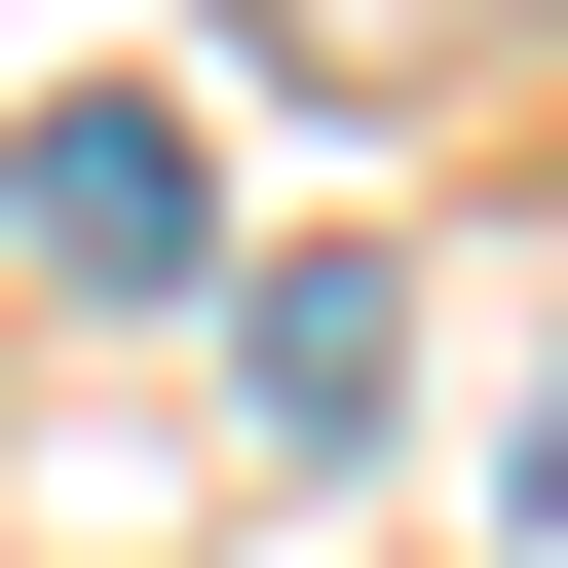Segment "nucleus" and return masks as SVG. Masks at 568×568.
<instances>
[{
  "instance_id": "nucleus-2",
  "label": "nucleus",
  "mask_w": 568,
  "mask_h": 568,
  "mask_svg": "<svg viewBox=\"0 0 568 568\" xmlns=\"http://www.w3.org/2000/svg\"><path fill=\"white\" fill-rule=\"evenodd\" d=\"M227 379L304 417V455H379V379H417V304H379V265H227Z\"/></svg>"
},
{
  "instance_id": "nucleus-1",
  "label": "nucleus",
  "mask_w": 568,
  "mask_h": 568,
  "mask_svg": "<svg viewBox=\"0 0 568 568\" xmlns=\"http://www.w3.org/2000/svg\"><path fill=\"white\" fill-rule=\"evenodd\" d=\"M0 265H39V304H190V265H227V152L152 77H77L39 152H0Z\"/></svg>"
}]
</instances>
